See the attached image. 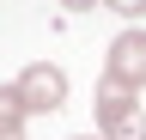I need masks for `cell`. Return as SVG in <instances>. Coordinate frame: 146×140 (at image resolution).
<instances>
[{
	"label": "cell",
	"instance_id": "obj_1",
	"mask_svg": "<svg viewBox=\"0 0 146 140\" xmlns=\"http://www.w3.org/2000/svg\"><path fill=\"white\" fill-rule=\"evenodd\" d=\"M12 85H18V98H25L31 116H49V110H61V104H67V73H61L55 61H31Z\"/></svg>",
	"mask_w": 146,
	"mask_h": 140
},
{
	"label": "cell",
	"instance_id": "obj_2",
	"mask_svg": "<svg viewBox=\"0 0 146 140\" xmlns=\"http://www.w3.org/2000/svg\"><path fill=\"white\" fill-rule=\"evenodd\" d=\"M104 79L128 85V92H146V31H122L104 55Z\"/></svg>",
	"mask_w": 146,
	"mask_h": 140
},
{
	"label": "cell",
	"instance_id": "obj_3",
	"mask_svg": "<svg viewBox=\"0 0 146 140\" xmlns=\"http://www.w3.org/2000/svg\"><path fill=\"white\" fill-rule=\"evenodd\" d=\"M91 110H98V128H110V122H122V116H134V110H140V92L98 79V98H91Z\"/></svg>",
	"mask_w": 146,
	"mask_h": 140
},
{
	"label": "cell",
	"instance_id": "obj_4",
	"mask_svg": "<svg viewBox=\"0 0 146 140\" xmlns=\"http://www.w3.org/2000/svg\"><path fill=\"white\" fill-rule=\"evenodd\" d=\"M25 122H31V110L18 98V85H0V140H25Z\"/></svg>",
	"mask_w": 146,
	"mask_h": 140
},
{
	"label": "cell",
	"instance_id": "obj_5",
	"mask_svg": "<svg viewBox=\"0 0 146 140\" xmlns=\"http://www.w3.org/2000/svg\"><path fill=\"white\" fill-rule=\"evenodd\" d=\"M104 140H146V110L122 116V122H110V128H104Z\"/></svg>",
	"mask_w": 146,
	"mask_h": 140
},
{
	"label": "cell",
	"instance_id": "obj_6",
	"mask_svg": "<svg viewBox=\"0 0 146 140\" xmlns=\"http://www.w3.org/2000/svg\"><path fill=\"white\" fill-rule=\"evenodd\" d=\"M104 6H110V12H122V19H140V12H146V0H104Z\"/></svg>",
	"mask_w": 146,
	"mask_h": 140
},
{
	"label": "cell",
	"instance_id": "obj_7",
	"mask_svg": "<svg viewBox=\"0 0 146 140\" xmlns=\"http://www.w3.org/2000/svg\"><path fill=\"white\" fill-rule=\"evenodd\" d=\"M61 6H73V12H91V6H98V0H61Z\"/></svg>",
	"mask_w": 146,
	"mask_h": 140
},
{
	"label": "cell",
	"instance_id": "obj_8",
	"mask_svg": "<svg viewBox=\"0 0 146 140\" xmlns=\"http://www.w3.org/2000/svg\"><path fill=\"white\" fill-rule=\"evenodd\" d=\"M73 140H104V134H73Z\"/></svg>",
	"mask_w": 146,
	"mask_h": 140
}]
</instances>
